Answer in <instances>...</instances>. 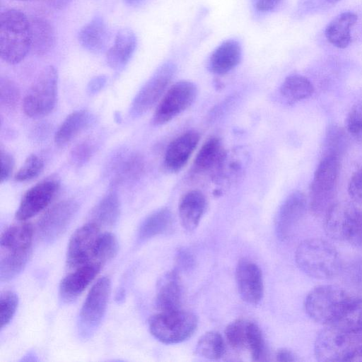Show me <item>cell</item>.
Listing matches in <instances>:
<instances>
[{
	"label": "cell",
	"instance_id": "c3c4849f",
	"mask_svg": "<svg viewBox=\"0 0 362 362\" xmlns=\"http://www.w3.org/2000/svg\"><path fill=\"white\" fill-rule=\"evenodd\" d=\"M14 167L13 156L7 151L1 150V182L7 180L11 175Z\"/></svg>",
	"mask_w": 362,
	"mask_h": 362
},
{
	"label": "cell",
	"instance_id": "8992f818",
	"mask_svg": "<svg viewBox=\"0 0 362 362\" xmlns=\"http://www.w3.org/2000/svg\"><path fill=\"white\" fill-rule=\"evenodd\" d=\"M151 334L166 344L182 342L196 331L197 318L191 312L181 308L170 311H159L148 321Z\"/></svg>",
	"mask_w": 362,
	"mask_h": 362
},
{
	"label": "cell",
	"instance_id": "52a82bcc",
	"mask_svg": "<svg viewBox=\"0 0 362 362\" xmlns=\"http://www.w3.org/2000/svg\"><path fill=\"white\" fill-rule=\"evenodd\" d=\"M58 73L52 65L42 69L23 98V109L29 117L39 118L49 115L57 99Z\"/></svg>",
	"mask_w": 362,
	"mask_h": 362
},
{
	"label": "cell",
	"instance_id": "db71d44e",
	"mask_svg": "<svg viewBox=\"0 0 362 362\" xmlns=\"http://www.w3.org/2000/svg\"><path fill=\"white\" fill-rule=\"evenodd\" d=\"M49 6L62 10L66 8L71 1V0H43Z\"/></svg>",
	"mask_w": 362,
	"mask_h": 362
},
{
	"label": "cell",
	"instance_id": "cb8c5ba5",
	"mask_svg": "<svg viewBox=\"0 0 362 362\" xmlns=\"http://www.w3.org/2000/svg\"><path fill=\"white\" fill-rule=\"evenodd\" d=\"M357 21V15L351 11L337 15L325 28V35L327 41L337 48L347 47L351 41V29Z\"/></svg>",
	"mask_w": 362,
	"mask_h": 362
},
{
	"label": "cell",
	"instance_id": "7dc6e473",
	"mask_svg": "<svg viewBox=\"0 0 362 362\" xmlns=\"http://www.w3.org/2000/svg\"><path fill=\"white\" fill-rule=\"evenodd\" d=\"M354 246L362 249V209H358L348 240Z\"/></svg>",
	"mask_w": 362,
	"mask_h": 362
},
{
	"label": "cell",
	"instance_id": "74e56055",
	"mask_svg": "<svg viewBox=\"0 0 362 362\" xmlns=\"http://www.w3.org/2000/svg\"><path fill=\"white\" fill-rule=\"evenodd\" d=\"M44 161L35 154L30 155L15 174V180L24 182L38 177L44 169Z\"/></svg>",
	"mask_w": 362,
	"mask_h": 362
},
{
	"label": "cell",
	"instance_id": "f35d334b",
	"mask_svg": "<svg viewBox=\"0 0 362 362\" xmlns=\"http://www.w3.org/2000/svg\"><path fill=\"white\" fill-rule=\"evenodd\" d=\"M247 323L248 320L238 319L226 327L225 335L231 347L234 349L246 347Z\"/></svg>",
	"mask_w": 362,
	"mask_h": 362
},
{
	"label": "cell",
	"instance_id": "5bb4252c",
	"mask_svg": "<svg viewBox=\"0 0 362 362\" xmlns=\"http://www.w3.org/2000/svg\"><path fill=\"white\" fill-rule=\"evenodd\" d=\"M59 182L55 179L44 180L30 187L23 196L16 218L26 221L46 209L56 196Z\"/></svg>",
	"mask_w": 362,
	"mask_h": 362
},
{
	"label": "cell",
	"instance_id": "680465c9",
	"mask_svg": "<svg viewBox=\"0 0 362 362\" xmlns=\"http://www.w3.org/2000/svg\"><path fill=\"white\" fill-rule=\"evenodd\" d=\"M23 1H25V0H23Z\"/></svg>",
	"mask_w": 362,
	"mask_h": 362
},
{
	"label": "cell",
	"instance_id": "681fc988",
	"mask_svg": "<svg viewBox=\"0 0 362 362\" xmlns=\"http://www.w3.org/2000/svg\"><path fill=\"white\" fill-rule=\"evenodd\" d=\"M283 0H253L254 6L259 12H267L276 8Z\"/></svg>",
	"mask_w": 362,
	"mask_h": 362
},
{
	"label": "cell",
	"instance_id": "7bdbcfd3",
	"mask_svg": "<svg viewBox=\"0 0 362 362\" xmlns=\"http://www.w3.org/2000/svg\"><path fill=\"white\" fill-rule=\"evenodd\" d=\"M20 99V91L14 81L7 77L0 78V103L1 106L12 110Z\"/></svg>",
	"mask_w": 362,
	"mask_h": 362
},
{
	"label": "cell",
	"instance_id": "44dd1931",
	"mask_svg": "<svg viewBox=\"0 0 362 362\" xmlns=\"http://www.w3.org/2000/svg\"><path fill=\"white\" fill-rule=\"evenodd\" d=\"M206 199L199 190H190L181 198L178 214L182 226L187 230H193L199 225L206 209Z\"/></svg>",
	"mask_w": 362,
	"mask_h": 362
},
{
	"label": "cell",
	"instance_id": "3957f363",
	"mask_svg": "<svg viewBox=\"0 0 362 362\" xmlns=\"http://www.w3.org/2000/svg\"><path fill=\"white\" fill-rule=\"evenodd\" d=\"M30 20L22 11L8 9L0 18V54L10 64H18L30 51Z\"/></svg>",
	"mask_w": 362,
	"mask_h": 362
},
{
	"label": "cell",
	"instance_id": "7a4b0ae2",
	"mask_svg": "<svg viewBox=\"0 0 362 362\" xmlns=\"http://www.w3.org/2000/svg\"><path fill=\"white\" fill-rule=\"evenodd\" d=\"M295 259L298 268L309 276L327 279L340 274L343 262L336 248L325 240L310 238L298 246Z\"/></svg>",
	"mask_w": 362,
	"mask_h": 362
},
{
	"label": "cell",
	"instance_id": "b9f144b4",
	"mask_svg": "<svg viewBox=\"0 0 362 362\" xmlns=\"http://www.w3.org/2000/svg\"><path fill=\"white\" fill-rule=\"evenodd\" d=\"M18 305V297L16 293L6 291L0 297V324L4 328L11 321Z\"/></svg>",
	"mask_w": 362,
	"mask_h": 362
},
{
	"label": "cell",
	"instance_id": "2e32d148",
	"mask_svg": "<svg viewBox=\"0 0 362 362\" xmlns=\"http://www.w3.org/2000/svg\"><path fill=\"white\" fill-rule=\"evenodd\" d=\"M238 289L245 302L256 305L263 296L262 274L259 266L247 259H241L235 269Z\"/></svg>",
	"mask_w": 362,
	"mask_h": 362
},
{
	"label": "cell",
	"instance_id": "f5cc1de1",
	"mask_svg": "<svg viewBox=\"0 0 362 362\" xmlns=\"http://www.w3.org/2000/svg\"><path fill=\"white\" fill-rule=\"evenodd\" d=\"M106 78L103 76H99L93 78L88 85L89 93H94L100 90L105 85Z\"/></svg>",
	"mask_w": 362,
	"mask_h": 362
},
{
	"label": "cell",
	"instance_id": "d6986e66",
	"mask_svg": "<svg viewBox=\"0 0 362 362\" xmlns=\"http://www.w3.org/2000/svg\"><path fill=\"white\" fill-rule=\"evenodd\" d=\"M199 138L198 132L190 130L174 139L168 146L164 155L165 168L171 173L180 170L194 151Z\"/></svg>",
	"mask_w": 362,
	"mask_h": 362
},
{
	"label": "cell",
	"instance_id": "d4e9b609",
	"mask_svg": "<svg viewBox=\"0 0 362 362\" xmlns=\"http://www.w3.org/2000/svg\"><path fill=\"white\" fill-rule=\"evenodd\" d=\"M93 119L91 113L85 110H77L69 115L55 133L56 145L64 146L71 142L90 126Z\"/></svg>",
	"mask_w": 362,
	"mask_h": 362
},
{
	"label": "cell",
	"instance_id": "6f0895ef",
	"mask_svg": "<svg viewBox=\"0 0 362 362\" xmlns=\"http://www.w3.org/2000/svg\"><path fill=\"white\" fill-rule=\"evenodd\" d=\"M358 336H359V338H360L361 342V344H362V332H358Z\"/></svg>",
	"mask_w": 362,
	"mask_h": 362
},
{
	"label": "cell",
	"instance_id": "9c48e42d",
	"mask_svg": "<svg viewBox=\"0 0 362 362\" xmlns=\"http://www.w3.org/2000/svg\"><path fill=\"white\" fill-rule=\"evenodd\" d=\"M176 71L175 65L170 62L159 66L140 88L130 107V114L139 117L151 109L163 96Z\"/></svg>",
	"mask_w": 362,
	"mask_h": 362
},
{
	"label": "cell",
	"instance_id": "7402d4cb",
	"mask_svg": "<svg viewBox=\"0 0 362 362\" xmlns=\"http://www.w3.org/2000/svg\"><path fill=\"white\" fill-rule=\"evenodd\" d=\"M136 47V37L129 28L120 30L113 46L107 52L106 62L115 70L123 69L132 58Z\"/></svg>",
	"mask_w": 362,
	"mask_h": 362
},
{
	"label": "cell",
	"instance_id": "e575fe53",
	"mask_svg": "<svg viewBox=\"0 0 362 362\" xmlns=\"http://www.w3.org/2000/svg\"><path fill=\"white\" fill-rule=\"evenodd\" d=\"M118 250V243L116 237L111 233H101L94 245L91 263L103 265L112 259Z\"/></svg>",
	"mask_w": 362,
	"mask_h": 362
},
{
	"label": "cell",
	"instance_id": "4dcf8cb0",
	"mask_svg": "<svg viewBox=\"0 0 362 362\" xmlns=\"http://www.w3.org/2000/svg\"><path fill=\"white\" fill-rule=\"evenodd\" d=\"M173 223L171 211L166 208L158 209L143 221L139 230V239L146 240L165 234L171 230Z\"/></svg>",
	"mask_w": 362,
	"mask_h": 362
},
{
	"label": "cell",
	"instance_id": "f6af8a7d",
	"mask_svg": "<svg viewBox=\"0 0 362 362\" xmlns=\"http://www.w3.org/2000/svg\"><path fill=\"white\" fill-rule=\"evenodd\" d=\"M341 0H302L300 9L305 13H316L329 8Z\"/></svg>",
	"mask_w": 362,
	"mask_h": 362
},
{
	"label": "cell",
	"instance_id": "ee69618b",
	"mask_svg": "<svg viewBox=\"0 0 362 362\" xmlns=\"http://www.w3.org/2000/svg\"><path fill=\"white\" fill-rule=\"evenodd\" d=\"M94 145L92 141L86 140L78 144L71 153V161L81 166L88 162L94 153Z\"/></svg>",
	"mask_w": 362,
	"mask_h": 362
},
{
	"label": "cell",
	"instance_id": "9a60e30c",
	"mask_svg": "<svg viewBox=\"0 0 362 362\" xmlns=\"http://www.w3.org/2000/svg\"><path fill=\"white\" fill-rule=\"evenodd\" d=\"M308 202L304 194L296 191L281 204L275 221L276 233L281 240L288 239L305 215Z\"/></svg>",
	"mask_w": 362,
	"mask_h": 362
},
{
	"label": "cell",
	"instance_id": "836d02e7",
	"mask_svg": "<svg viewBox=\"0 0 362 362\" xmlns=\"http://www.w3.org/2000/svg\"><path fill=\"white\" fill-rule=\"evenodd\" d=\"M196 351L201 356L208 359L220 358L225 351L222 336L214 331L204 333L197 341Z\"/></svg>",
	"mask_w": 362,
	"mask_h": 362
},
{
	"label": "cell",
	"instance_id": "4316f807",
	"mask_svg": "<svg viewBox=\"0 0 362 362\" xmlns=\"http://www.w3.org/2000/svg\"><path fill=\"white\" fill-rule=\"evenodd\" d=\"M108 31L105 22L100 16L94 17L78 33V41L89 52L98 53L107 45Z\"/></svg>",
	"mask_w": 362,
	"mask_h": 362
},
{
	"label": "cell",
	"instance_id": "83f0119b",
	"mask_svg": "<svg viewBox=\"0 0 362 362\" xmlns=\"http://www.w3.org/2000/svg\"><path fill=\"white\" fill-rule=\"evenodd\" d=\"M31 33L30 51L42 56L49 52L55 45V32L49 21L42 18L30 20Z\"/></svg>",
	"mask_w": 362,
	"mask_h": 362
},
{
	"label": "cell",
	"instance_id": "e0dca14e",
	"mask_svg": "<svg viewBox=\"0 0 362 362\" xmlns=\"http://www.w3.org/2000/svg\"><path fill=\"white\" fill-rule=\"evenodd\" d=\"M358 208L341 202H335L324 216L326 235L337 241H347Z\"/></svg>",
	"mask_w": 362,
	"mask_h": 362
},
{
	"label": "cell",
	"instance_id": "30bf717a",
	"mask_svg": "<svg viewBox=\"0 0 362 362\" xmlns=\"http://www.w3.org/2000/svg\"><path fill=\"white\" fill-rule=\"evenodd\" d=\"M197 88L189 81H180L170 86L160 100L153 116L155 125H162L187 110L195 100Z\"/></svg>",
	"mask_w": 362,
	"mask_h": 362
},
{
	"label": "cell",
	"instance_id": "6da1fadb",
	"mask_svg": "<svg viewBox=\"0 0 362 362\" xmlns=\"http://www.w3.org/2000/svg\"><path fill=\"white\" fill-rule=\"evenodd\" d=\"M33 228L30 223L13 225L0 238V279L8 281L25 267L32 252Z\"/></svg>",
	"mask_w": 362,
	"mask_h": 362
},
{
	"label": "cell",
	"instance_id": "603a6c76",
	"mask_svg": "<svg viewBox=\"0 0 362 362\" xmlns=\"http://www.w3.org/2000/svg\"><path fill=\"white\" fill-rule=\"evenodd\" d=\"M226 153L221 140L216 136L207 139L198 151L193 165L194 173H217L221 166Z\"/></svg>",
	"mask_w": 362,
	"mask_h": 362
},
{
	"label": "cell",
	"instance_id": "277c9868",
	"mask_svg": "<svg viewBox=\"0 0 362 362\" xmlns=\"http://www.w3.org/2000/svg\"><path fill=\"white\" fill-rule=\"evenodd\" d=\"M341 157L323 153L311 182L308 207L315 216H325L335 203Z\"/></svg>",
	"mask_w": 362,
	"mask_h": 362
},
{
	"label": "cell",
	"instance_id": "8d00e7d4",
	"mask_svg": "<svg viewBox=\"0 0 362 362\" xmlns=\"http://www.w3.org/2000/svg\"><path fill=\"white\" fill-rule=\"evenodd\" d=\"M246 348L254 361H264L266 348L262 331L257 324L248 321L247 327Z\"/></svg>",
	"mask_w": 362,
	"mask_h": 362
},
{
	"label": "cell",
	"instance_id": "ac0fdd59",
	"mask_svg": "<svg viewBox=\"0 0 362 362\" xmlns=\"http://www.w3.org/2000/svg\"><path fill=\"white\" fill-rule=\"evenodd\" d=\"M102 266L98 263L86 264L64 277L59 288L62 300L65 303L75 300L94 280Z\"/></svg>",
	"mask_w": 362,
	"mask_h": 362
},
{
	"label": "cell",
	"instance_id": "f1b7e54d",
	"mask_svg": "<svg viewBox=\"0 0 362 362\" xmlns=\"http://www.w3.org/2000/svg\"><path fill=\"white\" fill-rule=\"evenodd\" d=\"M145 170L143 157L137 153L122 155L113 166L114 182L117 184L135 181L141 177Z\"/></svg>",
	"mask_w": 362,
	"mask_h": 362
},
{
	"label": "cell",
	"instance_id": "7c38bea8",
	"mask_svg": "<svg viewBox=\"0 0 362 362\" xmlns=\"http://www.w3.org/2000/svg\"><path fill=\"white\" fill-rule=\"evenodd\" d=\"M78 209L72 199L61 201L53 205L40 218L37 233L44 242H52L67 229Z\"/></svg>",
	"mask_w": 362,
	"mask_h": 362
},
{
	"label": "cell",
	"instance_id": "484cf974",
	"mask_svg": "<svg viewBox=\"0 0 362 362\" xmlns=\"http://www.w3.org/2000/svg\"><path fill=\"white\" fill-rule=\"evenodd\" d=\"M182 288L175 271L168 273L158 288L156 304L159 311H170L181 308Z\"/></svg>",
	"mask_w": 362,
	"mask_h": 362
},
{
	"label": "cell",
	"instance_id": "bcb514c9",
	"mask_svg": "<svg viewBox=\"0 0 362 362\" xmlns=\"http://www.w3.org/2000/svg\"><path fill=\"white\" fill-rule=\"evenodd\" d=\"M348 192L354 202L362 205V168L352 175L349 182Z\"/></svg>",
	"mask_w": 362,
	"mask_h": 362
},
{
	"label": "cell",
	"instance_id": "8fae6325",
	"mask_svg": "<svg viewBox=\"0 0 362 362\" xmlns=\"http://www.w3.org/2000/svg\"><path fill=\"white\" fill-rule=\"evenodd\" d=\"M111 291V281L103 276L93 285L81 307L79 322L84 335L93 332L103 318Z\"/></svg>",
	"mask_w": 362,
	"mask_h": 362
},
{
	"label": "cell",
	"instance_id": "ffe728a7",
	"mask_svg": "<svg viewBox=\"0 0 362 362\" xmlns=\"http://www.w3.org/2000/svg\"><path fill=\"white\" fill-rule=\"evenodd\" d=\"M241 57L242 48L239 42L234 39L225 40L211 54L209 69L216 74H227L239 64Z\"/></svg>",
	"mask_w": 362,
	"mask_h": 362
},
{
	"label": "cell",
	"instance_id": "ab89813d",
	"mask_svg": "<svg viewBox=\"0 0 362 362\" xmlns=\"http://www.w3.org/2000/svg\"><path fill=\"white\" fill-rule=\"evenodd\" d=\"M347 133L362 145V100L355 103L346 118Z\"/></svg>",
	"mask_w": 362,
	"mask_h": 362
},
{
	"label": "cell",
	"instance_id": "f907efd6",
	"mask_svg": "<svg viewBox=\"0 0 362 362\" xmlns=\"http://www.w3.org/2000/svg\"><path fill=\"white\" fill-rule=\"evenodd\" d=\"M177 262L181 268H189L192 265L193 257L187 250H182L177 255Z\"/></svg>",
	"mask_w": 362,
	"mask_h": 362
},
{
	"label": "cell",
	"instance_id": "11a10c76",
	"mask_svg": "<svg viewBox=\"0 0 362 362\" xmlns=\"http://www.w3.org/2000/svg\"><path fill=\"white\" fill-rule=\"evenodd\" d=\"M346 361H362V345L357 346L351 353Z\"/></svg>",
	"mask_w": 362,
	"mask_h": 362
},
{
	"label": "cell",
	"instance_id": "ba28073f",
	"mask_svg": "<svg viewBox=\"0 0 362 362\" xmlns=\"http://www.w3.org/2000/svg\"><path fill=\"white\" fill-rule=\"evenodd\" d=\"M359 345L362 344L358 333L349 332L329 325L317 334L314 352L319 361H346L351 353Z\"/></svg>",
	"mask_w": 362,
	"mask_h": 362
},
{
	"label": "cell",
	"instance_id": "f546056e",
	"mask_svg": "<svg viewBox=\"0 0 362 362\" xmlns=\"http://www.w3.org/2000/svg\"><path fill=\"white\" fill-rule=\"evenodd\" d=\"M120 214V202L115 192H110L93 209L90 221L102 226H112Z\"/></svg>",
	"mask_w": 362,
	"mask_h": 362
},
{
	"label": "cell",
	"instance_id": "9f6ffc18",
	"mask_svg": "<svg viewBox=\"0 0 362 362\" xmlns=\"http://www.w3.org/2000/svg\"><path fill=\"white\" fill-rule=\"evenodd\" d=\"M125 2L130 6H138L141 4L144 0H124Z\"/></svg>",
	"mask_w": 362,
	"mask_h": 362
},
{
	"label": "cell",
	"instance_id": "5b68a950",
	"mask_svg": "<svg viewBox=\"0 0 362 362\" xmlns=\"http://www.w3.org/2000/svg\"><path fill=\"white\" fill-rule=\"evenodd\" d=\"M354 296L337 286H319L306 296L305 310L315 322L329 325L338 319Z\"/></svg>",
	"mask_w": 362,
	"mask_h": 362
},
{
	"label": "cell",
	"instance_id": "1f68e13d",
	"mask_svg": "<svg viewBox=\"0 0 362 362\" xmlns=\"http://www.w3.org/2000/svg\"><path fill=\"white\" fill-rule=\"evenodd\" d=\"M314 86L305 76L291 74L287 76L280 87V93L289 104H293L310 97Z\"/></svg>",
	"mask_w": 362,
	"mask_h": 362
},
{
	"label": "cell",
	"instance_id": "d590c367",
	"mask_svg": "<svg viewBox=\"0 0 362 362\" xmlns=\"http://www.w3.org/2000/svg\"><path fill=\"white\" fill-rule=\"evenodd\" d=\"M348 146L346 132L337 125H331L327 131L323 153H332L342 157Z\"/></svg>",
	"mask_w": 362,
	"mask_h": 362
},
{
	"label": "cell",
	"instance_id": "816d5d0a",
	"mask_svg": "<svg viewBox=\"0 0 362 362\" xmlns=\"http://www.w3.org/2000/svg\"><path fill=\"white\" fill-rule=\"evenodd\" d=\"M276 360L281 362L296 361V355L287 349H280L276 353Z\"/></svg>",
	"mask_w": 362,
	"mask_h": 362
},
{
	"label": "cell",
	"instance_id": "d6a6232c",
	"mask_svg": "<svg viewBox=\"0 0 362 362\" xmlns=\"http://www.w3.org/2000/svg\"><path fill=\"white\" fill-rule=\"evenodd\" d=\"M331 325L351 333L362 332V296L354 295L341 315Z\"/></svg>",
	"mask_w": 362,
	"mask_h": 362
},
{
	"label": "cell",
	"instance_id": "60d3db41",
	"mask_svg": "<svg viewBox=\"0 0 362 362\" xmlns=\"http://www.w3.org/2000/svg\"><path fill=\"white\" fill-rule=\"evenodd\" d=\"M340 273L349 284L362 291V257H356L343 263Z\"/></svg>",
	"mask_w": 362,
	"mask_h": 362
},
{
	"label": "cell",
	"instance_id": "4fadbf2b",
	"mask_svg": "<svg viewBox=\"0 0 362 362\" xmlns=\"http://www.w3.org/2000/svg\"><path fill=\"white\" fill-rule=\"evenodd\" d=\"M100 229V226L90 221L75 230L67 247L66 264L69 268L91 263L94 245L102 233Z\"/></svg>",
	"mask_w": 362,
	"mask_h": 362
}]
</instances>
